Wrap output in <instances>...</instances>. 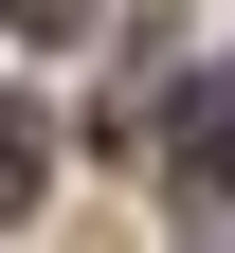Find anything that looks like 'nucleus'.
<instances>
[{"label": "nucleus", "instance_id": "nucleus-1", "mask_svg": "<svg viewBox=\"0 0 235 253\" xmlns=\"http://www.w3.org/2000/svg\"><path fill=\"white\" fill-rule=\"evenodd\" d=\"M181 181H235V73H217V90L181 109Z\"/></svg>", "mask_w": 235, "mask_h": 253}, {"label": "nucleus", "instance_id": "nucleus-4", "mask_svg": "<svg viewBox=\"0 0 235 253\" xmlns=\"http://www.w3.org/2000/svg\"><path fill=\"white\" fill-rule=\"evenodd\" d=\"M0 18H18V37H91V0H0Z\"/></svg>", "mask_w": 235, "mask_h": 253}, {"label": "nucleus", "instance_id": "nucleus-3", "mask_svg": "<svg viewBox=\"0 0 235 253\" xmlns=\"http://www.w3.org/2000/svg\"><path fill=\"white\" fill-rule=\"evenodd\" d=\"M181 253H235V181H181Z\"/></svg>", "mask_w": 235, "mask_h": 253}, {"label": "nucleus", "instance_id": "nucleus-2", "mask_svg": "<svg viewBox=\"0 0 235 253\" xmlns=\"http://www.w3.org/2000/svg\"><path fill=\"white\" fill-rule=\"evenodd\" d=\"M37 199V109H18V90H0V217Z\"/></svg>", "mask_w": 235, "mask_h": 253}]
</instances>
